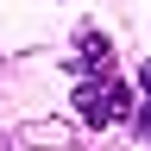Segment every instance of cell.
I'll return each mask as SVG.
<instances>
[{"mask_svg": "<svg viewBox=\"0 0 151 151\" xmlns=\"http://www.w3.org/2000/svg\"><path fill=\"white\" fill-rule=\"evenodd\" d=\"M139 88H145V101H151V63H145V69H139Z\"/></svg>", "mask_w": 151, "mask_h": 151, "instance_id": "cell-4", "label": "cell"}, {"mask_svg": "<svg viewBox=\"0 0 151 151\" xmlns=\"http://www.w3.org/2000/svg\"><path fill=\"white\" fill-rule=\"evenodd\" d=\"M76 113H82L88 126H120L139 113V101H132V88L126 82H113V76H94V82L76 88Z\"/></svg>", "mask_w": 151, "mask_h": 151, "instance_id": "cell-1", "label": "cell"}, {"mask_svg": "<svg viewBox=\"0 0 151 151\" xmlns=\"http://www.w3.org/2000/svg\"><path fill=\"white\" fill-rule=\"evenodd\" d=\"M132 132H139V139H151V101H139V113H132Z\"/></svg>", "mask_w": 151, "mask_h": 151, "instance_id": "cell-3", "label": "cell"}, {"mask_svg": "<svg viewBox=\"0 0 151 151\" xmlns=\"http://www.w3.org/2000/svg\"><path fill=\"white\" fill-rule=\"evenodd\" d=\"M69 69L76 76H113V44H107V32H82L76 38V50H69Z\"/></svg>", "mask_w": 151, "mask_h": 151, "instance_id": "cell-2", "label": "cell"}]
</instances>
